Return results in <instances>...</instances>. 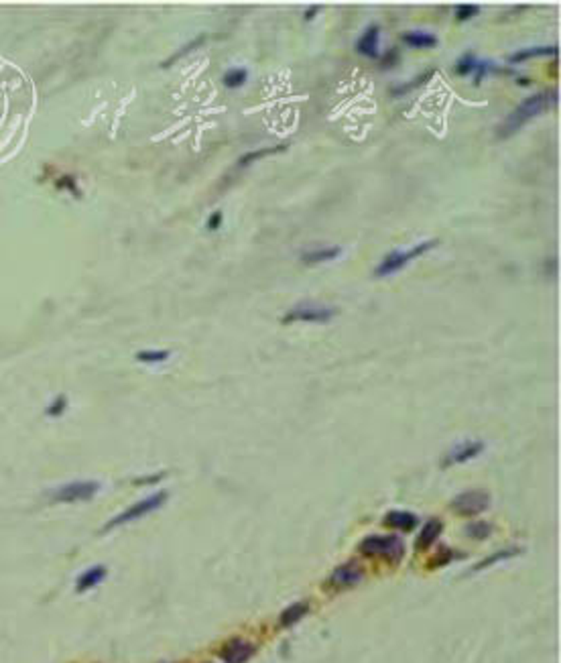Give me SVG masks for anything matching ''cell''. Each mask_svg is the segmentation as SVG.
<instances>
[{
    "label": "cell",
    "mask_w": 561,
    "mask_h": 663,
    "mask_svg": "<svg viewBox=\"0 0 561 663\" xmlns=\"http://www.w3.org/2000/svg\"><path fill=\"white\" fill-rule=\"evenodd\" d=\"M100 490L98 483L92 481H84V483H72L65 487L57 488L53 492V501L55 503H78V501H89L96 492Z\"/></svg>",
    "instance_id": "ba28073f"
},
{
    "label": "cell",
    "mask_w": 561,
    "mask_h": 663,
    "mask_svg": "<svg viewBox=\"0 0 561 663\" xmlns=\"http://www.w3.org/2000/svg\"><path fill=\"white\" fill-rule=\"evenodd\" d=\"M396 61H399V49H396V47H390L389 53L383 57V67H392Z\"/></svg>",
    "instance_id": "f546056e"
},
{
    "label": "cell",
    "mask_w": 561,
    "mask_h": 663,
    "mask_svg": "<svg viewBox=\"0 0 561 663\" xmlns=\"http://www.w3.org/2000/svg\"><path fill=\"white\" fill-rule=\"evenodd\" d=\"M452 507L456 513L472 517V515H478L490 507V494L484 490H466L452 501Z\"/></svg>",
    "instance_id": "52a82bcc"
},
{
    "label": "cell",
    "mask_w": 561,
    "mask_h": 663,
    "mask_svg": "<svg viewBox=\"0 0 561 663\" xmlns=\"http://www.w3.org/2000/svg\"><path fill=\"white\" fill-rule=\"evenodd\" d=\"M206 39H208V35H198V37H195L193 41H189V43H185V45H183V47H181V49H179V51H177V53H173L171 57H169V59H167V61L163 63V67H169V65H171L173 61H177V59H181V57H185V55H187L189 51H193V49H198V47H200V45L204 43Z\"/></svg>",
    "instance_id": "603a6c76"
},
{
    "label": "cell",
    "mask_w": 561,
    "mask_h": 663,
    "mask_svg": "<svg viewBox=\"0 0 561 663\" xmlns=\"http://www.w3.org/2000/svg\"><path fill=\"white\" fill-rule=\"evenodd\" d=\"M224 86L226 88H240L246 80H248V72L244 67H232L224 74Z\"/></svg>",
    "instance_id": "ffe728a7"
},
{
    "label": "cell",
    "mask_w": 561,
    "mask_h": 663,
    "mask_svg": "<svg viewBox=\"0 0 561 663\" xmlns=\"http://www.w3.org/2000/svg\"><path fill=\"white\" fill-rule=\"evenodd\" d=\"M171 356L169 350H142L136 354V360L140 362H149V364H157V362H165Z\"/></svg>",
    "instance_id": "484cf974"
},
{
    "label": "cell",
    "mask_w": 561,
    "mask_h": 663,
    "mask_svg": "<svg viewBox=\"0 0 561 663\" xmlns=\"http://www.w3.org/2000/svg\"><path fill=\"white\" fill-rule=\"evenodd\" d=\"M317 10H319V6H311V8H309V10L305 12V17H303V19H305V21H311V19H313V17L317 14Z\"/></svg>",
    "instance_id": "d6a6232c"
},
{
    "label": "cell",
    "mask_w": 561,
    "mask_h": 663,
    "mask_svg": "<svg viewBox=\"0 0 561 663\" xmlns=\"http://www.w3.org/2000/svg\"><path fill=\"white\" fill-rule=\"evenodd\" d=\"M167 496H169V494H167L165 490H161V492H155V494L147 496L145 501H138L136 505L129 507L125 513H120V515H116L112 521H108V523L104 525V531H110V529H114V527H120V525L132 523V521H136V519H140V517H145V515H149V513L157 511L159 507H163V505H165Z\"/></svg>",
    "instance_id": "5b68a950"
},
{
    "label": "cell",
    "mask_w": 561,
    "mask_h": 663,
    "mask_svg": "<svg viewBox=\"0 0 561 663\" xmlns=\"http://www.w3.org/2000/svg\"><path fill=\"white\" fill-rule=\"evenodd\" d=\"M65 405H67V401H65V397H59V399H55V403L47 409V413L49 415H59V413H63V409H65Z\"/></svg>",
    "instance_id": "1f68e13d"
},
{
    "label": "cell",
    "mask_w": 561,
    "mask_h": 663,
    "mask_svg": "<svg viewBox=\"0 0 561 663\" xmlns=\"http://www.w3.org/2000/svg\"><path fill=\"white\" fill-rule=\"evenodd\" d=\"M435 76V72L433 70H430V72H425L423 76H417V78H413L409 84H401V86H394V88L390 90V94L392 96H403V94H407V92H411V90H415V88H419V86H423V84H427L430 82V78H433Z\"/></svg>",
    "instance_id": "7402d4cb"
},
{
    "label": "cell",
    "mask_w": 561,
    "mask_h": 663,
    "mask_svg": "<svg viewBox=\"0 0 561 663\" xmlns=\"http://www.w3.org/2000/svg\"><path fill=\"white\" fill-rule=\"evenodd\" d=\"M437 244H439L437 238H430V240L417 242L415 246H411V249H407V251H394V253H390V255H387V257L381 261V265L377 266V277H387V275H392V273L401 271L403 266H407L411 261H415V259H419L421 255L430 253Z\"/></svg>",
    "instance_id": "277c9868"
},
{
    "label": "cell",
    "mask_w": 561,
    "mask_h": 663,
    "mask_svg": "<svg viewBox=\"0 0 561 663\" xmlns=\"http://www.w3.org/2000/svg\"><path fill=\"white\" fill-rule=\"evenodd\" d=\"M358 551L366 558H385L392 564H399L405 556V543L396 535H370L362 539Z\"/></svg>",
    "instance_id": "3957f363"
},
{
    "label": "cell",
    "mask_w": 561,
    "mask_h": 663,
    "mask_svg": "<svg viewBox=\"0 0 561 663\" xmlns=\"http://www.w3.org/2000/svg\"><path fill=\"white\" fill-rule=\"evenodd\" d=\"M385 523L392 529L411 531L417 527V517L413 513H407V511H390L389 515L385 517Z\"/></svg>",
    "instance_id": "9a60e30c"
},
{
    "label": "cell",
    "mask_w": 561,
    "mask_h": 663,
    "mask_svg": "<svg viewBox=\"0 0 561 663\" xmlns=\"http://www.w3.org/2000/svg\"><path fill=\"white\" fill-rule=\"evenodd\" d=\"M478 12H480V6H478V4H458V6H456V19H458L460 23L474 19Z\"/></svg>",
    "instance_id": "83f0119b"
},
{
    "label": "cell",
    "mask_w": 561,
    "mask_h": 663,
    "mask_svg": "<svg viewBox=\"0 0 561 663\" xmlns=\"http://www.w3.org/2000/svg\"><path fill=\"white\" fill-rule=\"evenodd\" d=\"M287 149V145L283 143V145H277V147H266V149H259V151H251V153H246L242 159H240V167H246L248 163H253V161H257V159H262V157H266V155H275V153H283Z\"/></svg>",
    "instance_id": "44dd1931"
},
{
    "label": "cell",
    "mask_w": 561,
    "mask_h": 663,
    "mask_svg": "<svg viewBox=\"0 0 561 663\" xmlns=\"http://www.w3.org/2000/svg\"><path fill=\"white\" fill-rule=\"evenodd\" d=\"M547 55H558V47L555 45H539V47H525L520 51H515L513 55H509V63H520L525 59L531 57H547Z\"/></svg>",
    "instance_id": "4fadbf2b"
},
{
    "label": "cell",
    "mask_w": 561,
    "mask_h": 663,
    "mask_svg": "<svg viewBox=\"0 0 561 663\" xmlns=\"http://www.w3.org/2000/svg\"><path fill=\"white\" fill-rule=\"evenodd\" d=\"M379 39H381V27L370 25L356 41V51L364 57L377 59L379 57Z\"/></svg>",
    "instance_id": "7c38bea8"
},
{
    "label": "cell",
    "mask_w": 561,
    "mask_h": 663,
    "mask_svg": "<svg viewBox=\"0 0 561 663\" xmlns=\"http://www.w3.org/2000/svg\"><path fill=\"white\" fill-rule=\"evenodd\" d=\"M338 313L336 308L332 306H321V304H299L293 310H289L283 315V324H295V322H305V324H326Z\"/></svg>",
    "instance_id": "8992f818"
},
{
    "label": "cell",
    "mask_w": 561,
    "mask_h": 663,
    "mask_svg": "<svg viewBox=\"0 0 561 663\" xmlns=\"http://www.w3.org/2000/svg\"><path fill=\"white\" fill-rule=\"evenodd\" d=\"M518 84H520V86H529L531 82H529L527 78H520V80H518Z\"/></svg>",
    "instance_id": "836d02e7"
},
{
    "label": "cell",
    "mask_w": 561,
    "mask_h": 663,
    "mask_svg": "<svg viewBox=\"0 0 561 663\" xmlns=\"http://www.w3.org/2000/svg\"><path fill=\"white\" fill-rule=\"evenodd\" d=\"M492 70H496L492 61H478V65H476V70H474V72H476V76H474L476 86H478V84H480V82H482V80H484V78H486V76H488V74H490Z\"/></svg>",
    "instance_id": "f1b7e54d"
},
{
    "label": "cell",
    "mask_w": 561,
    "mask_h": 663,
    "mask_svg": "<svg viewBox=\"0 0 561 663\" xmlns=\"http://www.w3.org/2000/svg\"><path fill=\"white\" fill-rule=\"evenodd\" d=\"M517 554H520V549H515V547H511V549H505V551H498V554H492L488 560H482L478 566H474V572H480L482 568H488V566H492V564H496V562H502V560H509V558H513V556H517Z\"/></svg>",
    "instance_id": "cb8c5ba5"
},
{
    "label": "cell",
    "mask_w": 561,
    "mask_h": 663,
    "mask_svg": "<svg viewBox=\"0 0 561 663\" xmlns=\"http://www.w3.org/2000/svg\"><path fill=\"white\" fill-rule=\"evenodd\" d=\"M104 578H106V568H104V566H96V568H89L87 572H84V574L78 578V584H76V588H78V592H84V590H89V588H94L96 584H100V582H102Z\"/></svg>",
    "instance_id": "ac0fdd59"
},
{
    "label": "cell",
    "mask_w": 561,
    "mask_h": 663,
    "mask_svg": "<svg viewBox=\"0 0 561 663\" xmlns=\"http://www.w3.org/2000/svg\"><path fill=\"white\" fill-rule=\"evenodd\" d=\"M255 653V645L244 639H232L222 649V660L226 663H246Z\"/></svg>",
    "instance_id": "8fae6325"
},
{
    "label": "cell",
    "mask_w": 561,
    "mask_h": 663,
    "mask_svg": "<svg viewBox=\"0 0 561 663\" xmlns=\"http://www.w3.org/2000/svg\"><path fill=\"white\" fill-rule=\"evenodd\" d=\"M342 255V246H326V249H315V251H309V253H303L301 261L303 263H309V265H315V263H328V261H334Z\"/></svg>",
    "instance_id": "5bb4252c"
},
{
    "label": "cell",
    "mask_w": 561,
    "mask_h": 663,
    "mask_svg": "<svg viewBox=\"0 0 561 663\" xmlns=\"http://www.w3.org/2000/svg\"><path fill=\"white\" fill-rule=\"evenodd\" d=\"M441 529H443V525H441L439 519H430V521L423 525L419 537H417V547H419V549H427L430 545L435 543V539L441 535Z\"/></svg>",
    "instance_id": "e0dca14e"
},
{
    "label": "cell",
    "mask_w": 561,
    "mask_h": 663,
    "mask_svg": "<svg viewBox=\"0 0 561 663\" xmlns=\"http://www.w3.org/2000/svg\"><path fill=\"white\" fill-rule=\"evenodd\" d=\"M401 39H403V43L415 47V49H432L437 45V37L427 31H409V33H403Z\"/></svg>",
    "instance_id": "2e32d148"
},
{
    "label": "cell",
    "mask_w": 561,
    "mask_h": 663,
    "mask_svg": "<svg viewBox=\"0 0 561 663\" xmlns=\"http://www.w3.org/2000/svg\"><path fill=\"white\" fill-rule=\"evenodd\" d=\"M33 110V88L27 78L0 57V159L23 140Z\"/></svg>",
    "instance_id": "6da1fadb"
},
{
    "label": "cell",
    "mask_w": 561,
    "mask_h": 663,
    "mask_svg": "<svg viewBox=\"0 0 561 663\" xmlns=\"http://www.w3.org/2000/svg\"><path fill=\"white\" fill-rule=\"evenodd\" d=\"M484 452V442H480V440H466V442H460V443H456L447 454H445V458H443V468H447V466H454V464H464V462H468V460H472V458H476L478 454H482Z\"/></svg>",
    "instance_id": "9c48e42d"
},
{
    "label": "cell",
    "mask_w": 561,
    "mask_h": 663,
    "mask_svg": "<svg viewBox=\"0 0 561 663\" xmlns=\"http://www.w3.org/2000/svg\"><path fill=\"white\" fill-rule=\"evenodd\" d=\"M466 533H468V537H472V539H486L490 533H492V525L490 523H484V521H476V523H470L468 527H466Z\"/></svg>",
    "instance_id": "4316f807"
},
{
    "label": "cell",
    "mask_w": 561,
    "mask_h": 663,
    "mask_svg": "<svg viewBox=\"0 0 561 663\" xmlns=\"http://www.w3.org/2000/svg\"><path fill=\"white\" fill-rule=\"evenodd\" d=\"M476 65H478V59H476L474 53L470 51V53L462 55L460 61L456 63V74H458V76H468V74L474 72Z\"/></svg>",
    "instance_id": "d4e9b609"
},
{
    "label": "cell",
    "mask_w": 561,
    "mask_h": 663,
    "mask_svg": "<svg viewBox=\"0 0 561 663\" xmlns=\"http://www.w3.org/2000/svg\"><path fill=\"white\" fill-rule=\"evenodd\" d=\"M362 568L354 562H348L344 566L336 568L334 574L330 576V586L336 590H344V588H352L362 580Z\"/></svg>",
    "instance_id": "30bf717a"
},
{
    "label": "cell",
    "mask_w": 561,
    "mask_h": 663,
    "mask_svg": "<svg viewBox=\"0 0 561 663\" xmlns=\"http://www.w3.org/2000/svg\"><path fill=\"white\" fill-rule=\"evenodd\" d=\"M558 98H560V92L558 90H543L539 94H533L529 98H525L517 108L509 114V118L505 120V125L500 127L498 131V136L500 138H509L513 134L520 131L531 118L543 114L545 110L553 108L558 104Z\"/></svg>",
    "instance_id": "7a4b0ae2"
},
{
    "label": "cell",
    "mask_w": 561,
    "mask_h": 663,
    "mask_svg": "<svg viewBox=\"0 0 561 663\" xmlns=\"http://www.w3.org/2000/svg\"><path fill=\"white\" fill-rule=\"evenodd\" d=\"M222 220H224V214H222V210H216V212H212L210 214V218H208V228L210 230H218L220 226H222Z\"/></svg>",
    "instance_id": "4dcf8cb0"
},
{
    "label": "cell",
    "mask_w": 561,
    "mask_h": 663,
    "mask_svg": "<svg viewBox=\"0 0 561 663\" xmlns=\"http://www.w3.org/2000/svg\"><path fill=\"white\" fill-rule=\"evenodd\" d=\"M305 613H307V602H295V604H291L289 609L283 611L281 624L283 627H293L295 622H299L305 617Z\"/></svg>",
    "instance_id": "d6986e66"
}]
</instances>
